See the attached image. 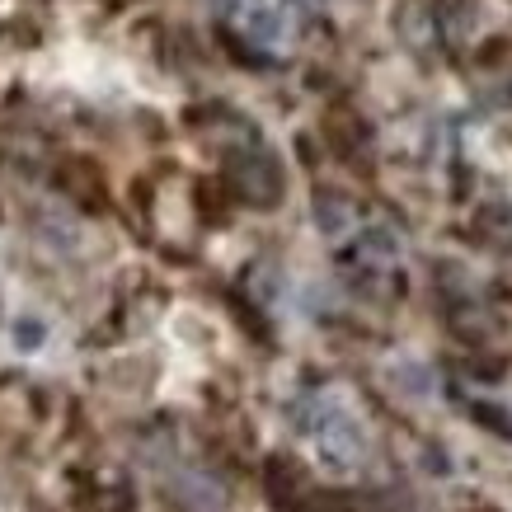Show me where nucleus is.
I'll use <instances>...</instances> for the list:
<instances>
[{"instance_id": "f257e3e1", "label": "nucleus", "mask_w": 512, "mask_h": 512, "mask_svg": "<svg viewBox=\"0 0 512 512\" xmlns=\"http://www.w3.org/2000/svg\"><path fill=\"white\" fill-rule=\"evenodd\" d=\"M315 433V447L325 456L329 470H353L362 461V451H367V437H362V423L348 419L343 409H329L325 419L311 428Z\"/></svg>"}, {"instance_id": "f03ea898", "label": "nucleus", "mask_w": 512, "mask_h": 512, "mask_svg": "<svg viewBox=\"0 0 512 512\" xmlns=\"http://www.w3.org/2000/svg\"><path fill=\"white\" fill-rule=\"evenodd\" d=\"M235 184H240V193L254 207H273L282 193V174L268 156H245V160H235Z\"/></svg>"}, {"instance_id": "7ed1b4c3", "label": "nucleus", "mask_w": 512, "mask_h": 512, "mask_svg": "<svg viewBox=\"0 0 512 512\" xmlns=\"http://www.w3.org/2000/svg\"><path fill=\"white\" fill-rule=\"evenodd\" d=\"M174 498H179L188 512H221V508H226V494H221V484L207 480V475H198V470L174 480Z\"/></svg>"}, {"instance_id": "20e7f679", "label": "nucleus", "mask_w": 512, "mask_h": 512, "mask_svg": "<svg viewBox=\"0 0 512 512\" xmlns=\"http://www.w3.org/2000/svg\"><path fill=\"white\" fill-rule=\"evenodd\" d=\"M315 226L325 235H343L353 226V207L339 193H315Z\"/></svg>"}, {"instance_id": "39448f33", "label": "nucleus", "mask_w": 512, "mask_h": 512, "mask_svg": "<svg viewBox=\"0 0 512 512\" xmlns=\"http://www.w3.org/2000/svg\"><path fill=\"white\" fill-rule=\"evenodd\" d=\"M245 33L254 43H282V33H287V19L278 10H268V5H254L245 15Z\"/></svg>"}, {"instance_id": "423d86ee", "label": "nucleus", "mask_w": 512, "mask_h": 512, "mask_svg": "<svg viewBox=\"0 0 512 512\" xmlns=\"http://www.w3.org/2000/svg\"><path fill=\"white\" fill-rule=\"evenodd\" d=\"M10 339H15L19 353H38L47 343V325L38 320V315H19L15 325H10Z\"/></svg>"}, {"instance_id": "0eeeda50", "label": "nucleus", "mask_w": 512, "mask_h": 512, "mask_svg": "<svg viewBox=\"0 0 512 512\" xmlns=\"http://www.w3.org/2000/svg\"><path fill=\"white\" fill-rule=\"evenodd\" d=\"M362 254H372V259H395L400 254V235L386 231V226H372V231H362Z\"/></svg>"}, {"instance_id": "6e6552de", "label": "nucleus", "mask_w": 512, "mask_h": 512, "mask_svg": "<svg viewBox=\"0 0 512 512\" xmlns=\"http://www.w3.org/2000/svg\"><path fill=\"white\" fill-rule=\"evenodd\" d=\"M292 5L301 15H320V10H325V0H292Z\"/></svg>"}]
</instances>
